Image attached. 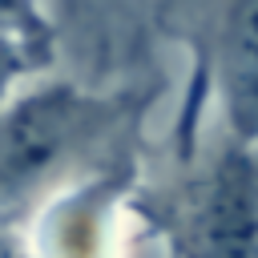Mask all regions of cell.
Segmentation results:
<instances>
[{"instance_id": "obj_1", "label": "cell", "mask_w": 258, "mask_h": 258, "mask_svg": "<svg viewBox=\"0 0 258 258\" xmlns=\"http://www.w3.org/2000/svg\"><path fill=\"white\" fill-rule=\"evenodd\" d=\"M117 113V101L81 93L69 81H20L0 105V206L40 194Z\"/></svg>"}, {"instance_id": "obj_2", "label": "cell", "mask_w": 258, "mask_h": 258, "mask_svg": "<svg viewBox=\"0 0 258 258\" xmlns=\"http://www.w3.org/2000/svg\"><path fill=\"white\" fill-rule=\"evenodd\" d=\"M194 258H258V181L246 157H222L189 210Z\"/></svg>"}, {"instance_id": "obj_3", "label": "cell", "mask_w": 258, "mask_h": 258, "mask_svg": "<svg viewBox=\"0 0 258 258\" xmlns=\"http://www.w3.org/2000/svg\"><path fill=\"white\" fill-rule=\"evenodd\" d=\"M222 81L234 129L258 137V0H230L226 8Z\"/></svg>"}, {"instance_id": "obj_4", "label": "cell", "mask_w": 258, "mask_h": 258, "mask_svg": "<svg viewBox=\"0 0 258 258\" xmlns=\"http://www.w3.org/2000/svg\"><path fill=\"white\" fill-rule=\"evenodd\" d=\"M0 36H16L44 60H52V24L40 0H0Z\"/></svg>"}, {"instance_id": "obj_5", "label": "cell", "mask_w": 258, "mask_h": 258, "mask_svg": "<svg viewBox=\"0 0 258 258\" xmlns=\"http://www.w3.org/2000/svg\"><path fill=\"white\" fill-rule=\"evenodd\" d=\"M48 60L36 52V48H28L24 40H16V36H0V105H4V97L20 85V81H28L36 69H44Z\"/></svg>"}, {"instance_id": "obj_6", "label": "cell", "mask_w": 258, "mask_h": 258, "mask_svg": "<svg viewBox=\"0 0 258 258\" xmlns=\"http://www.w3.org/2000/svg\"><path fill=\"white\" fill-rule=\"evenodd\" d=\"M0 258H20V254H16V250L4 242V234H0Z\"/></svg>"}]
</instances>
